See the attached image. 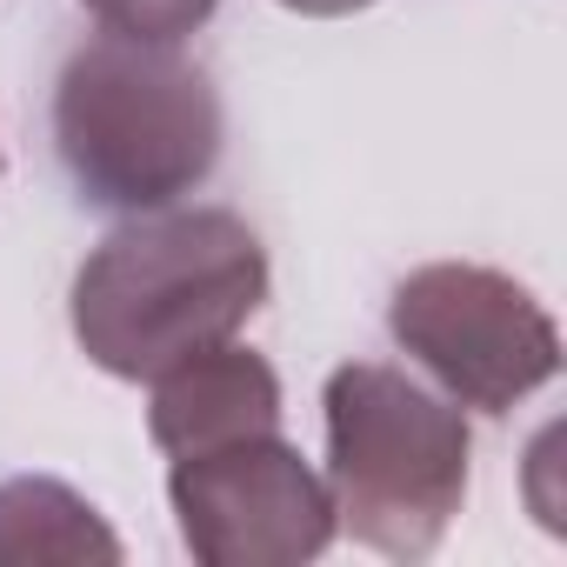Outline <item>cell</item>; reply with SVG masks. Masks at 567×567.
Instances as JSON below:
<instances>
[{
    "instance_id": "6da1fadb",
    "label": "cell",
    "mask_w": 567,
    "mask_h": 567,
    "mask_svg": "<svg viewBox=\"0 0 567 567\" xmlns=\"http://www.w3.org/2000/svg\"><path fill=\"white\" fill-rule=\"evenodd\" d=\"M267 308V247L234 207H154L114 227L74 274V341L114 381L234 341Z\"/></svg>"
},
{
    "instance_id": "7a4b0ae2",
    "label": "cell",
    "mask_w": 567,
    "mask_h": 567,
    "mask_svg": "<svg viewBox=\"0 0 567 567\" xmlns=\"http://www.w3.org/2000/svg\"><path fill=\"white\" fill-rule=\"evenodd\" d=\"M220 141V94L174 41L101 34L54 81V147L87 207H174L214 174Z\"/></svg>"
},
{
    "instance_id": "3957f363",
    "label": "cell",
    "mask_w": 567,
    "mask_h": 567,
    "mask_svg": "<svg viewBox=\"0 0 567 567\" xmlns=\"http://www.w3.org/2000/svg\"><path fill=\"white\" fill-rule=\"evenodd\" d=\"M321 408L334 520L388 560H427L467 501L474 441L461 408L388 361L334 368Z\"/></svg>"
},
{
    "instance_id": "277c9868",
    "label": "cell",
    "mask_w": 567,
    "mask_h": 567,
    "mask_svg": "<svg viewBox=\"0 0 567 567\" xmlns=\"http://www.w3.org/2000/svg\"><path fill=\"white\" fill-rule=\"evenodd\" d=\"M388 334L408 361H421L441 381L454 408L474 414H507L560 374L554 315L514 274L474 260L414 267L388 301Z\"/></svg>"
},
{
    "instance_id": "5b68a950",
    "label": "cell",
    "mask_w": 567,
    "mask_h": 567,
    "mask_svg": "<svg viewBox=\"0 0 567 567\" xmlns=\"http://www.w3.org/2000/svg\"><path fill=\"white\" fill-rule=\"evenodd\" d=\"M167 501L200 567H301L341 534L328 481L274 434L174 454Z\"/></svg>"
},
{
    "instance_id": "8992f818",
    "label": "cell",
    "mask_w": 567,
    "mask_h": 567,
    "mask_svg": "<svg viewBox=\"0 0 567 567\" xmlns=\"http://www.w3.org/2000/svg\"><path fill=\"white\" fill-rule=\"evenodd\" d=\"M147 388H154L147 394V434L167 461L280 427V374L267 368V354H254L240 341H214V348L161 368Z\"/></svg>"
},
{
    "instance_id": "52a82bcc",
    "label": "cell",
    "mask_w": 567,
    "mask_h": 567,
    "mask_svg": "<svg viewBox=\"0 0 567 567\" xmlns=\"http://www.w3.org/2000/svg\"><path fill=\"white\" fill-rule=\"evenodd\" d=\"M81 567V560H121L114 527L101 520L94 501H81L68 481L21 474L0 481V567Z\"/></svg>"
},
{
    "instance_id": "ba28073f",
    "label": "cell",
    "mask_w": 567,
    "mask_h": 567,
    "mask_svg": "<svg viewBox=\"0 0 567 567\" xmlns=\"http://www.w3.org/2000/svg\"><path fill=\"white\" fill-rule=\"evenodd\" d=\"M81 8L107 28V34H127V41H187L207 28V14L220 0H81Z\"/></svg>"
},
{
    "instance_id": "9c48e42d",
    "label": "cell",
    "mask_w": 567,
    "mask_h": 567,
    "mask_svg": "<svg viewBox=\"0 0 567 567\" xmlns=\"http://www.w3.org/2000/svg\"><path fill=\"white\" fill-rule=\"evenodd\" d=\"M288 14H315V21H334V14H361L374 8V0H280Z\"/></svg>"
}]
</instances>
